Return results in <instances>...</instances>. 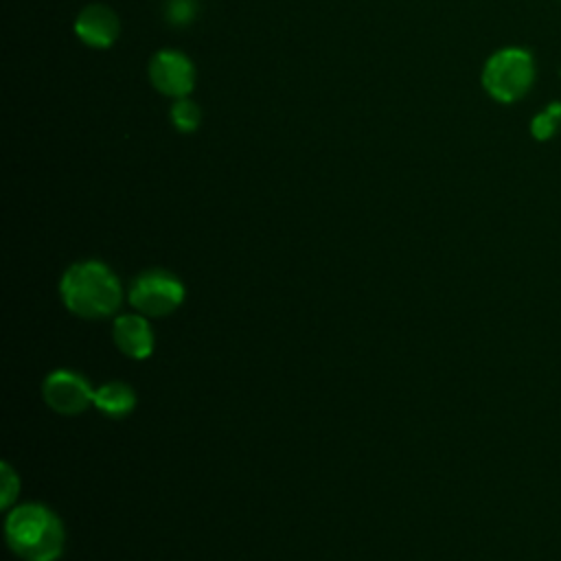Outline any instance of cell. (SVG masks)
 Listing matches in <instances>:
<instances>
[{
    "mask_svg": "<svg viewBox=\"0 0 561 561\" xmlns=\"http://www.w3.org/2000/svg\"><path fill=\"white\" fill-rule=\"evenodd\" d=\"M59 294L68 311L99 320L112 316L123 300V289L114 272L99 261H79L66 270Z\"/></svg>",
    "mask_w": 561,
    "mask_h": 561,
    "instance_id": "cell-1",
    "label": "cell"
},
{
    "mask_svg": "<svg viewBox=\"0 0 561 561\" xmlns=\"http://www.w3.org/2000/svg\"><path fill=\"white\" fill-rule=\"evenodd\" d=\"M7 543L24 561H57L66 533L61 519L44 504L15 506L4 524Z\"/></svg>",
    "mask_w": 561,
    "mask_h": 561,
    "instance_id": "cell-2",
    "label": "cell"
},
{
    "mask_svg": "<svg viewBox=\"0 0 561 561\" xmlns=\"http://www.w3.org/2000/svg\"><path fill=\"white\" fill-rule=\"evenodd\" d=\"M535 81L533 55L524 48L508 46L493 53L482 70L484 90L502 103L519 101Z\"/></svg>",
    "mask_w": 561,
    "mask_h": 561,
    "instance_id": "cell-3",
    "label": "cell"
},
{
    "mask_svg": "<svg viewBox=\"0 0 561 561\" xmlns=\"http://www.w3.org/2000/svg\"><path fill=\"white\" fill-rule=\"evenodd\" d=\"M184 300V285L164 270H149L129 285V302L145 318L173 313Z\"/></svg>",
    "mask_w": 561,
    "mask_h": 561,
    "instance_id": "cell-4",
    "label": "cell"
},
{
    "mask_svg": "<svg viewBox=\"0 0 561 561\" xmlns=\"http://www.w3.org/2000/svg\"><path fill=\"white\" fill-rule=\"evenodd\" d=\"M42 397L57 414L75 416L94 401V388L79 373L55 370L44 379Z\"/></svg>",
    "mask_w": 561,
    "mask_h": 561,
    "instance_id": "cell-5",
    "label": "cell"
},
{
    "mask_svg": "<svg viewBox=\"0 0 561 561\" xmlns=\"http://www.w3.org/2000/svg\"><path fill=\"white\" fill-rule=\"evenodd\" d=\"M151 83L169 96H186L195 83V68L191 59L178 50H160L149 64Z\"/></svg>",
    "mask_w": 561,
    "mask_h": 561,
    "instance_id": "cell-6",
    "label": "cell"
},
{
    "mask_svg": "<svg viewBox=\"0 0 561 561\" xmlns=\"http://www.w3.org/2000/svg\"><path fill=\"white\" fill-rule=\"evenodd\" d=\"M112 337L127 357L145 359L153 353V331L142 313L118 316L112 329Z\"/></svg>",
    "mask_w": 561,
    "mask_h": 561,
    "instance_id": "cell-7",
    "label": "cell"
},
{
    "mask_svg": "<svg viewBox=\"0 0 561 561\" xmlns=\"http://www.w3.org/2000/svg\"><path fill=\"white\" fill-rule=\"evenodd\" d=\"M75 31L88 46L107 48L118 37L121 24L116 13L110 7L90 4L79 13L75 22Z\"/></svg>",
    "mask_w": 561,
    "mask_h": 561,
    "instance_id": "cell-8",
    "label": "cell"
},
{
    "mask_svg": "<svg viewBox=\"0 0 561 561\" xmlns=\"http://www.w3.org/2000/svg\"><path fill=\"white\" fill-rule=\"evenodd\" d=\"M96 410L110 419H123L131 414L136 408V392L131 386L123 381H107L99 388H94V401Z\"/></svg>",
    "mask_w": 561,
    "mask_h": 561,
    "instance_id": "cell-9",
    "label": "cell"
},
{
    "mask_svg": "<svg viewBox=\"0 0 561 561\" xmlns=\"http://www.w3.org/2000/svg\"><path fill=\"white\" fill-rule=\"evenodd\" d=\"M559 127H561V103H550L530 123V131L537 140H548L559 131Z\"/></svg>",
    "mask_w": 561,
    "mask_h": 561,
    "instance_id": "cell-10",
    "label": "cell"
},
{
    "mask_svg": "<svg viewBox=\"0 0 561 561\" xmlns=\"http://www.w3.org/2000/svg\"><path fill=\"white\" fill-rule=\"evenodd\" d=\"M199 118H202L199 107L184 96L175 101L171 107V121L180 131H193L199 125Z\"/></svg>",
    "mask_w": 561,
    "mask_h": 561,
    "instance_id": "cell-11",
    "label": "cell"
},
{
    "mask_svg": "<svg viewBox=\"0 0 561 561\" xmlns=\"http://www.w3.org/2000/svg\"><path fill=\"white\" fill-rule=\"evenodd\" d=\"M195 0H164V18L175 26L188 24L195 18Z\"/></svg>",
    "mask_w": 561,
    "mask_h": 561,
    "instance_id": "cell-12",
    "label": "cell"
},
{
    "mask_svg": "<svg viewBox=\"0 0 561 561\" xmlns=\"http://www.w3.org/2000/svg\"><path fill=\"white\" fill-rule=\"evenodd\" d=\"M18 491H20L18 476H15V473H13V469L4 462V465H2V502H0V504L7 508V506L15 500Z\"/></svg>",
    "mask_w": 561,
    "mask_h": 561,
    "instance_id": "cell-13",
    "label": "cell"
}]
</instances>
